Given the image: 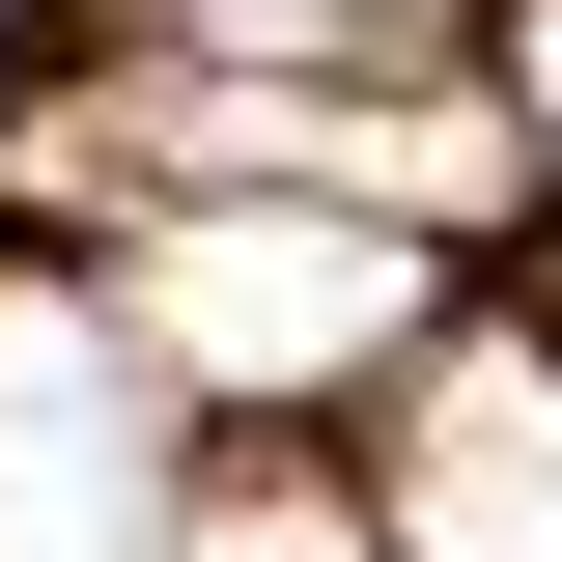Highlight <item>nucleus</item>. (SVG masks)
<instances>
[{
    "mask_svg": "<svg viewBox=\"0 0 562 562\" xmlns=\"http://www.w3.org/2000/svg\"><path fill=\"white\" fill-rule=\"evenodd\" d=\"M169 562H394V535H366V506H310V479H225Z\"/></svg>",
    "mask_w": 562,
    "mask_h": 562,
    "instance_id": "obj_5",
    "label": "nucleus"
},
{
    "mask_svg": "<svg viewBox=\"0 0 562 562\" xmlns=\"http://www.w3.org/2000/svg\"><path fill=\"white\" fill-rule=\"evenodd\" d=\"M506 140L562 169V0H506Z\"/></svg>",
    "mask_w": 562,
    "mask_h": 562,
    "instance_id": "obj_6",
    "label": "nucleus"
},
{
    "mask_svg": "<svg viewBox=\"0 0 562 562\" xmlns=\"http://www.w3.org/2000/svg\"><path fill=\"white\" fill-rule=\"evenodd\" d=\"M113 338L169 366V422H281V394H394L422 366V225H338V198H140L113 225Z\"/></svg>",
    "mask_w": 562,
    "mask_h": 562,
    "instance_id": "obj_1",
    "label": "nucleus"
},
{
    "mask_svg": "<svg viewBox=\"0 0 562 562\" xmlns=\"http://www.w3.org/2000/svg\"><path fill=\"white\" fill-rule=\"evenodd\" d=\"M140 29H198V57H394V29H450V0H140Z\"/></svg>",
    "mask_w": 562,
    "mask_h": 562,
    "instance_id": "obj_4",
    "label": "nucleus"
},
{
    "mask_svg": "<svg viewBox=\"0 0 562 562\" xmlns=\"http://www.w3.org/2000/svg\"><path fill=\"white\" fill-rule=\"evenodd\" d=\"M535 338H562V310H535Z\"/></svg>",
    "mask_w": 562,
    "mask_h": 562,
    "instance_id": "obj_7",
    "label": "nucleus"
},
{
    "mask_svg": "<svg viewBox=\"0 0 562 562\" xmlns=\"http://www.w3.org/2000/svg\"><path fill=\"white\" fill-rule=\"evenodd\" d=\"M366 535L394 562H562V338H422Z\"/></svg>",
    "mask_w": 562,
    "mask_h": 562,
    "instance_id": "obj_3",
    "label": "nucleus"
},
{
    "mask_svg": "<svg viewBox=\"0 0 562 562\" xmlns=\"http://www.w3.org/2000/svg\"><path fill=\"white\" fill-rule=\"evenodd\" d=\"M169 366L113 338V281H0V562H169Z\"/></svg>",
    "mask_w": 562,
    "mask_h": 562,
    "instance_id": "obj_2",
    "label": "nucleus"
}]
</instances>
